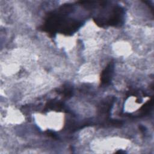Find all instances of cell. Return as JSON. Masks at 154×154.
I'll return each mask as SVG.
<instances>
[{
	"label": "cell",
	"mask_w": 154,
	"mask_h": 154,
	"mask_svg": "<svg viewBox=\"0 0 154 154\" xmlns=\"http://www.w3.org/2000/svg\"><path fill=\"white\" fill-rule=\"evenodd\" d=\"M124 14V10L121 7L115 6L112 7L106 18L101 20L96 21L95 23L101 27H103L104 26H120L123 23Z\"/></svg>",
	"instance_id": "7a4b0ae2"
},
{
	"label": "cell",
	"mask_w": 154,
	"mask_h": 154,
	"mask_svg": "<svg viewBox=\"0 0 154 154\" xmlns=\"http://www.w3.org/2000/svg\"><path fill=\"white\" fill-rule=\"evenodd\" d=\"M152 105H153V100H149L140 108V110L143 111V114H147L149 112V111L151 109Z\"/></svg>",
	"instance_id": "277c9868"
},
{
	"label": "cell",
	"mask_w": 154,
	"mask_h": 154,
	"mask_svg": "<svg viewBox=\"0 0 154 154\" xmlns=\"http://www.w3.org/2000/svg\"><path fill=\"white\" fill-rule=\"evenodd\" d=\"M114 63L110 62L103 70L100 75V82L102 85H108L112 79L114 72Z\"/></svg>",
	"instance_id": "3957f363"
},
{
	"label": "cell",
	"mask_w": 154,
	"mask_h": 154,
	"mask_svg": "<svg viewBox=\"0 0 154 154\" xmlns=\"http://www.w3.org/2000/svg\"><path fill=\"white\" fill-rule=\"evenodd\" d=\"M73 6L70 4L62 5L55 11H52L48 15L41 29L52 37L57 32L70 35L76 32L81 26L82 23L78 20L69 19L67 16L72 11Z\"/></svg>",
	"instance_id": "6da1fadb"
}]
</instances>
